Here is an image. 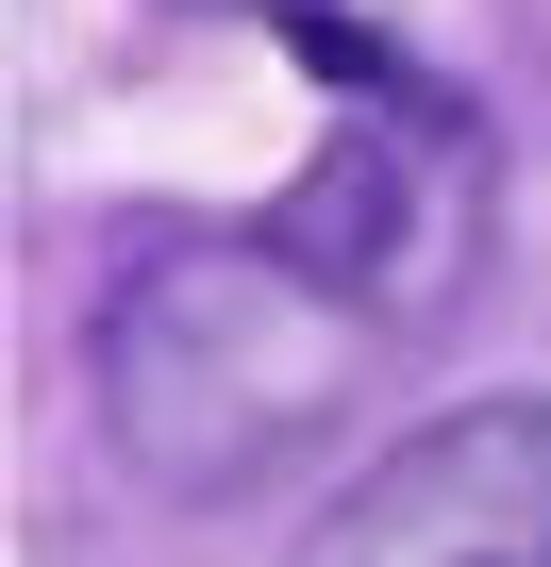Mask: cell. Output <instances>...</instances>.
I'll use <instances>...</instances> for the list:
<instances>
[{"instance_id": "obj_1", "label": "cell", "mask_w": 551, "mask_h": 567, "mask_svg": "<svg viewBox=\"0 0 551 567\" xmlns=\"http://www.w3.org/2000/svg\"><path fill=\"white\" fill-rule=\"evenodd\" d=\"M368 351H385V334H368L351 301H318L267 234H184V250H151L118 301H101V334H84L101 434H118V467L167 484V501H251L267 467H302V434H335V401H351Z\"/></svg>"}, {"instance_id": "obj_2", "label": "cell", "mask_w": 551, "mask_h": 567, "mask_svg": "<svg viewBox=\"0 0 551 567\" xmlns=\"http://www.w3.org/2000/svg\"><path fill=\"white\" fill-rule=\"evenodd\" d=\"M251 234L285 250L318 301H351V318L401 351V334L468 318L484 234H501V151H484V117H468L451 84H401V101H351Z\"/></svg>"}, {"instance_id": "obj_3", "label": "cell", "mask_w": 551, "mask_h": 567, "mask_svg": "<svg viewBox=\"0 0 551 567\" xmlns=\"http://www.w3.org/2000/svg\"><path fill=\"white\" fill-rule=\"evenodd\" d=\"M285 567H551V401H451L401 451H368Z\"/></svg>"}, {"instance_id": "obj_4", "label": "cell", "mask_w": 551, "mask_h": 567, "mask_svg": "<svg viewBox=\"0 0 551 567\" xmlns=\"http://www.w3.org/2000/svg\"><path fill=\"white\" fill-rule=\"evenodd\" d=\"M285 51H302L318 84H351V101H401V84H418V68H401L368 18H335V0H285Z\"/></svg>"}, {"instance_id": "obj_5", "label": "cell", "mask_w": 551, "mask_h": 567, "mask_svg": "<svg viewBox=\"0 0 551 567\" xmlns=\"http://www.w3.org/2000/svg\"><path fill=\"white\" fill-rule=\"evenodd\" d=\"M234 18H285V0H234Z\"/></svg>"}]
</instances>
